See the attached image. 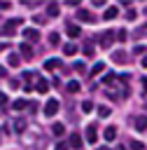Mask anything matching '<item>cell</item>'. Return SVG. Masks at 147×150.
<instances>
[{
    "mask_svg": "<svg viewBox=\"0 0 147 150\" xmlns=\"http://www.w3.org/2000/svg\"><path fill=\"white\" fill-rule=\"evenodd\" d=\"M103 138H105V141H114V138H117V127H107V129L103 131Z\"/></svg>",
    "mask_w": 147,
    "mask_h": 150,
    "instance_id": "30bf717a",
    "label": "cell"
},
{
    "mask_svg": "<svg viewBox=\"0 0 147 150\" xmlns=\"http://www.w3.org/2000/svg\"><path fill=\"white\" fill-rule=\"evenodd\" d=\"M54 150H70V148H68V143H56Z\"/></svg>",
    "mask_w": 147,
    "mask_h": 150,
    "instance_id": "4dcf8cb0",
    "label": "cell"
},
{
    "mask_svg": "<svg viewBox=\"0 0 147 150\" xmlns=\"http://www.w3.org/2000/svg\"><path fill=\"white\" fill-rule=\"evenodd\" d=\"M33 75H35V73H33V70H26V73H23V80H26V82H28V80H33Z\"/></svg>",
    "mask_w": 147,
    "mask_h": 150,
    "instance_id": "f546056e",
    "label": "cell"
},
{
    "mask_svg": "<svg viewBox=\"0 0 147 150\" xmlns=\"http://www.w3.org/2000/svg\"><path fill=\"white\" fill-rule=\"evenodd\" d=\"M117 14H119V9H117V7H105V14H103V19H107V21H110V19H114Z\"/></svg>",
    "mask_w": 147,
    "mask_h": 150,
    "instance_id": "4fadbf2b",
    "label": "cell"
},
{
    "mask_svg": "<svg viewBox=\"0 0 147 150\" xmlns=\"http://www.w3.org/2000/svg\"><path fill=\"white\" fill-rule=\"evenodd\" d=\"M98 115L100 117H110V108L107 105H98Z\"/></svg>",
    "mask_w": 147,
    "mask_h": 150,
    "instance_id": "ffe728a7",
    "label": "cell"
},
{
    "mask_svg": "<svg viewBox=\"0 0 147 150\" xmlns=\"http://www.w3.org/2000/svg\"><path fill=\"white\" fill-rule=\"evenodd\" d=\"M58 40H61L58 33H51V35H49V45H58Z\"/></svg>",
    "mask_w": 147,
    "mask_h": 150,
    "instance_id": "d4e9b609",
    "label": "cell"
},
{
    "mask_svg": "<svg viewBox=\"0 0 147 150\" xmlns=\"http://www.w3.org/2000/svg\"><path fill=\"white\" fill-rule=\"evenodd\" d=\"M82 110H84V112H91V110H93V101H84V103H82Z\"/></svg>",
    "mask_w": 147,
    "mask_h": 150,
    "instance_id": "cb8c5ba5",
    "label": "cell"
},
{
    "mask_svg": "<svg viewBox=\"0 0 147 150\" xmlns=\"http://www.w3.org/2000/svg\"><path fill=\"white\" fill-rule=\"evenodd\" d=\"M9 7H12V2H2V0H0V9H2V12L9 9Z\"/></svg>",
    "mask_w": 147,
    "mask_h": 150,
    "instance_id": "1f68e13d",
    "label": "cell"
},
{
    "mask_svg": "<svg viewBox=\"0 0 147 150\" xmlns=\"http://www.w3.org/2000/svg\"><path fill=\"white\" fill-rule=\"evenodd\" d=\"M77 52V45L75 42H68V45H63V54H68V56H72Z\"/></svg>",
    "mask_w": 147,
    "mask_h": 150,
    "instance_id": "2e32d148",
    "label": "cell"
},
{
    "mask_svg": "<svg viewBox=\"0 0 147 150\" xmlns=\"http://www.w3.org/2000/svg\"><path fill=\"white\" fill-rule=\"evenodd\" d=\"M56 66H61V59H47V61H44V68H47V70H54Z\"/></svg>",
    "mask_w": 147,
    "mask_h": 150,
    "instance_id": "e0dca14e",
    "label": "cell"
},
{
    "mask_svg": "<svg viewBox=\"0 0 147 150\" xmlns=\"http://www.w3.org/2000/svg\"><path fill=\"white\" fill-rule=\"evenodd\" d=\"M131 150H145L142 141H133V143H131Z\"/></svg>",
    "mask_w": 147,
    "mask_h": 150,
    "instance_id": "484cf974",
    "label": "cell"
},
{
    "mask_svg": "<svg viewBox=\"0 0 147 150\" xmlns=\"http://www.w3.org/2000/svg\"><path fill=\"white\" fill-rule=\"evenodd\" d=\"M47 14H49V16H58V14H61L58 2H49V5H47Z\"/></svg>",
    "mask_w": 147,
    "mask_h": 150,
    "instance_id": "9c48e42d",
    "label": "cell"
},
{
    "mask_svg": "<svg viewBox=\"0 0 147 150\" xmlns=\"http://www.w3.org/2000/svg\"><path fill=\"white\" fill-rule=\"evenodd\" d=\"M114 150H126V148H124V145H117V148H114Z\"/></svg>",
    "mask_w": 147,
    "mask_h": 150,
    "instance_id": "8d00e7d4",
    "label": "cell"
},
{
    "mask_svg": "<svg viewBox=\"0 0 147 150\" xmlns=\"http://www.w3.org/2000/svg\"><path fill=\"white\" fill-rule=\"evenodd\" d=\"M75 70H77V73H84V70H86V66H84L82 61H77V63H75Z\"/></svg>",
    "mask_w": 147,
    "mask_h": 150,
    "instance_id": "83f0119b",
    "label": "cell"
},
{
    "mask_svg": "<svg viewBox=\"0 0 147 150\" xmlns=\"http://www.w3.org/2000/svg\"><path fill=\"white\" fill-rule=\"evenodd\" d=\"M112 38H114V33H103V35H100V45H103V47H110V45H112Z\"/></svg>",
    "mask_w": 147,
    "mask_h": 150,
    "instance_id": "5bb4252c",
    "label": "cell"
},
{
    "mask_svg": "<svg viewBox=\"0 0 147 150\" xmlns=\"http://www.w3.org/2000/svg\"><path fill=\"white\" fill-rule=\"evenodd\" d=\"M103 70H105V66H103V63L98 61V63H96V66L91 68V75H96V73H103Z\"/></svg>",
    "mask_w": 147,
    "mask_h": 150,
    "instance_id": "7402d4cb",
    "label": "cell"
},
{
    "mask_svg": "<svg viewBox=\"0 0 147 150\" xmlns=\"http://www.w3.org/2000/svg\"><path fill=\"white\" fill-rule=\"evenodd\" d=\"M84 54H86V56H91V54H93V47H91V42L84 47Z\"/></svg>",
    "mask_w": 147,
    "mask_h": 150,
    "instance_id": "f1b7e54d",
    "label": "cell"
},
{
    "mask_svg": "<svg viewBox=\"0 0 147 150\" xmlns=\"http://www.w3.org/2000/svg\"><path fill=\"white\" fill-rule=\"evenodd\" d=\"M19 54H21L26 61H30V59H33V47H30L28 42H21V47H19Z\"/></svg>",
    "mask_w": 147,
    "mask_h": 150,
    "instance_id": "277c9868",
    "label": "cell"
},
{
    "mask_svg": "<svg viewBox=\"0 0 147 150\" xmlns=\"http://www.w3.org/2000/svg\"><path fill=\"white\" fill-rule=\"evenodd\" d=\"M51 134H54V136H63V134H65V124H61V122H56V124L51 127Z\"/></svg>",
    "mask_w": 147,
    "mask_h": 150,
    "instance_id": "9a60e30c",
    "label": "cell"
},
{
    "mask_svg": "<svg viewBox=\"0 0 147 150\" xmlns=\"http://www.w3.org/2000/svg\"><path fill=\"white\" fill-rule=\"evenodd\" d=\"M0 77H7V68H2V66H0Z\"/></svg>",
    "mask_w": 147,
    "mask_h": 150,
    "instance_id": "e575fe53",
    "label": "cell"
},
{
    "mask_svg": "<svg viewBox=\"0 0 147 150\" xmlns=\"http://www.w3.org/2000/svg\"><path fill=\"white\" fill-rule=\"evenodd\" d=\"M96 150H107V148H96Z\"/></svg>",
    "mask_w": 147,
    "mask_h": 150,
    "instance_id": "74e56055",
    "label": "cell"
},
{
    "mask_svg": "<svg viewBox=\"0 0 147 150\" xmlns=\"http://www.w3.org/2000/svg\"><path fill=\"white\" fill-rule=\"evenodd\" d=\"M65 30H68V35H70V38H79V33H82L79 23H68V26H65Z\"/></svg>",
    "mask_w": 147,
    "mask_h": 150,
    "instance_id": "52a82bcc",
    "label": "cell"
},
{
    "mask_svg": "<svg viewBox=\"0 0 147 150\" xmlns=\"http://www.w3.org/2000/svg\"><path fill=\"white\" fill-rule=\"evenodd\" d=\"M112 61H114V63H128V54L121 52V49H117V52L112 54Z\"/></svg>",
    "mask_w": 147,
    "mask_h": 150,
    "instance_id": "8992f818",
    "label": "cell"
},
{
    "mask_svg": "<svg viewBox=\"0 0 147 150\" xmlns=\"http://www.w3.org/2000/svg\"><path fill=\"white\" fill-rule=\"evenodd\" d=\"M7 63H9V66H19V63H21V61H19V54H9V56H7Z\"/></svg>",
    "mask_w": 147,
    "mask_h": 150,
    "instance_id": "d6986e66",
    "label": "cell"
},
{
    "mask_svg": "<svg viewBox=\"0 0 147 150\" xmlns=\"http://www.w3.org/2000/svg\"><path fill=\"white\" fill-rule=\"evenodd\" d=\"M84 138H86V143H96V138H98V129H96V124H89L86 127V131H84Z\"/></svg>",
    "mask_w": 147,
    "mask_h": 150,
    "instance_id": "3957f363",
    "label": "cell"
},
{
    "mask_svg": "<svg viewBox=\"0 0 147 150\" xmlns=\"http://www.w3.org/2000/svg\"><path fill=\"white\" fill-rule=\"evenodd\" d=\"M75 19H79V21H84V23H96L98 21V16H93L89 9H82V7H77V16Z\"/></svg>",
    "mask_w": 147,
    "mask_h": 150,
    "instance_id": "6da1fadb",
    "label": "cell"
},
{
    "mask_svg": "<svg viewBox=\"0 0 147 150\" xmlns=\"http://www.w3.org/2000/svg\"><path fill=\"white\" fill-rule=\"evenodd\" d=\"M117 40H119V42H126V40H128V38H126V30H124V28H119V30H117Z\"/></svg>",
    "mask_w": 147,
    "mask_h": 150,
    "instance_id": "44dd1931",
    "label": "cell"
},
{
    "mask_svg": "<svg viewBox=\"0 0 147 150\" xmlns=\"http://www.w3.org/2000/svg\"><path fill=\"white\" fill-rule=\"evenodd\" d=\"M82 143H84V138H82V136L75 131V134L70 136V143H68V148H72V150H79V148H82Z\"/></svg>",
    "mask_w": 147,
    "mask_h": 150,
    "instance_id": "5b68a950",
    "label": "cell"
},
{
    "mask_svg": "<svg viewBox=\"0 0 147 150\" xmlns=\"http://www.w3.org/2000/svg\"><path fill=\"white\" fill-rule=\"evenodd\" d=\"M135 131H145V115L140 112V115H135Z\"/></svg>",
    "mask_w": 147,
    "mask_h": 150,
    "instance_id": "7c38bea8",
    "label": "cell"
},
{
    "mask_svg": "<svg viewBox=\"0 0 147 150\" xmlns=\"http://www.w3.org/2000/svg\"><path fill=\"white\" fill-rule=\"evenodd\" d=\"M26 105H28V103H26L23 98H19V101H14V110H23Z\"/></svg>",
    "mask_w": 147,
    "mask_h": 150,
    "instance_id": "603a6c76",
    "label": "cell"
},
{
    "mask_svg": "<svg viewBox=\"0 0 147 150\" xmlns=\"http://www.w3.org/2000/svg\"><path fill=\"white\" fill-rule=\"evenodd\" d=\"M23 38H28L30 42H37V40H40V33H37L35 28H26V30H23Z\"/></svg>",
    "mask_w": 147,
    "mask_h": 150,
    "instance_id": "ba28073f",
    "label": "cell"
},
{
    "mask_svg": "<svg viewBox=\"0 0 147 150\" xmlns=\"http://www.w3.org/2000/svg\"><path fill=\"white\" fill-rule=\"evenodd\" d=\"M65 89H68L70 94H75V91H79V82H77V80H70V82L65 84Z\"/></svg>",
    "mask_w": 147,
    "mask_h": 150,
    "instance_id": "ac0fdd59",
    "label": "cell"
},
{
    "mask_svg": "<svg viewBox=\"0 0 147 150\" xmlns=\"http://www.w3.org/2000/svg\"><path fill=\"white\" fill-rule=\"evenodd\" d=\"M33 21H35V23H40V26H42V23H44V21H47V19H42V16H33Z\"/></svg>",
    "mask_w": 147,
    "mask_h": 150,
    "instance_id": "d6a6232c",
    "label": "cell"
},
{
    "mask_svg": "<svg viewBox=\"0 0 147 150\" xmlns=\"http://www.w3.org/2000/svg\"><path fill=\"white\" fill-rule=\"evenodd\" d=\"M5 103H7V94H2V91H0V105H5Z\"/></svg>",
    "mask_w": 147,
    "mask_h": 150,
    "instance_id": "836d02e7",
    "label": "cell"
},
{
    "mask_svg": "<svg viewBox=\"0 0 147 150\" xmlns=\"http://www.w3.org/2000/svg\"><path fill=\"white\" fill-rule=\"evenodd\" d=\"M14 127H16V131L21 134V131L26 129V122H23V120H16V124H14Z\"/></svg>",
    "mask_w": 147,
    "mask_h": 150,
    "instance_id": "4316f807",
    "label": "cell"
},
{
    "mask_svg": "<svg viewBox=\"0 0 147 150\" xmlns=\"http://www.w3.org/2000/svg\"><path fill=\"white\" fill-rule=\"evenodd\" d=\"M56 112H58V101H56V98H49V101L44 103V115H47V117H54Z\"/></svg>",
    "mask_w": 147,
    "mask_h": 150,
    "instance_id": "7a4b0ae2",
    "label": "cell"
},
{
    "mask_svg": "<svg viewBox=\"0 0 147 150\" xmlns=\"http://www.w3.org/2000/svg\"><path fill=\"white\" fill-rule=\"evenodd\" d=\"M2 49H7V45H5V42H0V52H2Z\"/></svg>",
    "mask_w": 147,
    "mask_h": 150,
    "instance_id": "d590c367",
    "label": "cell"
},
{
    "mask_svg": "<svg viewBox=\"0 0 147 150\" xmlns=\"http://www.w3.org/2000/svg\"><path fill=\"white\" fill-rule=\"evenodd\" d=\"M35 89H37V91H40V94H44V91H47V89H49V82H47V80H44V77H40V80H37V82H35Z\"/></svg>",
    "mask_w": 147,
    "mask_h": 150,
    "instance_id": "8fae6325",
    "label": "cell"
}]
</instances>
